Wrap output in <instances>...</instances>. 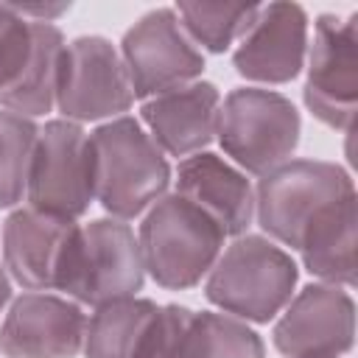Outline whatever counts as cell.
<instances>
[{
    "mask_svg": "<svg viewBox=\"0 0 358 358\" xmlns=\"http://www.w3.org/2000/svg\"><path fill=\"white\" fill-rule=\"evenodd\" d=\"M62 56H64V34L53 22L34 20L31 56H28L20 78L6 92H0V103L8 112H17L31 120L39 115H48L56 103Z\"/></svg>",
    "mask_w": 358,
    "mask_h": 358,
    "instance_id": "obj_18",
    "label": "cell"
},
{
    "mask_svg": "<svg viewBox=\"0 0 358 358\" xmlns=\"http://www.w3.org/2000/svg\"><path fill=\"white\" fill-rule=\"evenodd\" d=\"M176 196L213 218L224 238L246 235L255 221V190L246 173L213 151H199L179 162Z\"/></svg>",
    "mask_w": 358,
    "mask_h": 358,
    "instance_id": "obj_15",
    "label": "cell"
},
{
    "mask_svg": "<svg viewBox=\"0 0 358 358\" xmlns=\"http://www.w3.org/2000/svg\"><path fill=\"white\" fill-rule=\"evenodd\" d=\"M120 59L134 98H157L199 81L204 56L185 34L173 8H154L140 17L120 42Z\"/></svg>",
    "mask_w": 358,
    "mask_h": 358,
    "instance_id": "obj_8",
    "label": "cell"
},
{
    "mask_svg": "<svg viewBox=\"0 0 358 358\" xmlns=\"http://www.w3.org/2000/svg\"><path fill=\"white\" fill-rule=\"evenodd\" d=\"M193 316L196 310L185 305H159L140 358H185Z\"/></svg>",
    "mask_w": 358,
    "mask_h": 358,
    "instance_id": "obj_24",
    "label": "cell"
},
{
    "mask_svg": "<svg viewBox=\"0 0 358 358\" xmlns=\"http://www.w3.org/2000/svg\"><path fill=\"white\" fill-rule=\"evenodd\" d=\"M285 358H341L355 344V302L341 285L310 282L282 308L271 330Z\"/></svg>",
    "mask_w": 358,
    "mask_h": 358,
    "instance_id": "obj_11",
    "label": "cell"
},
{
    "mask_svg": "<svg viewBox=\"0 0 358 358\" xmlns=\"http://www.w3.org/2000/svg\"><path fill=\"white\" fill-rule=\"evenodd\" d=\"M134 92L120 50L103 36H78L64 45L56 106L64 120H115L129 112Z\"/></svg>",
    "mask_w": 358,
    "mask_h": 358,
    "instance_id": "obj_9",
    "label": "cell"
},
{
    "mask_svg": "<svg viewBox=\"0 0 358 358\" xmlns=\"http://www.w3.org/2000/svg\"><path fill=\"white\" fill-rule=\"evenodd\" d=\"M299 268L294 257L263 235H241L207 274L204 296L241 322L266 324L291 302Z\"/></svg>",
    "mask_w": 358,
    "mask_h": 358,
    "instance_id": "obj_2",
    "label": "cell"
},
{
    "mask_svg": "<svg viewBox=\"0 0 358 358\" xmlns=\"http://www.w3.org/2000/svg\"><path fill=\"white\" fill-rule=\"evenodd\" d=\"M95 201L117 218H134L165 196L171 165L140 120L123 115L90 134Z\"/></svg>",
    "mask_w": 358,
    "mask_h": 358,
    "instance_id": "obj_1",
    "label": "cell"
},
{
    "mask_svg": "<svg viewBox=\"0 0 358 358\" xmlns=\"http://www.w3.org/2000/svg\"><path fill=\"white\" fill-rule=\"evenodd\" d=\"M78 232L70 218L14 210L3 224V266L28 291H62Z\"/></svg>",
    "mask_w": 358,
    "mask_h": 358,
    "instance_id": "obj_12",
    "label": "cell"
},
{
    "mask_svg": "<svg viewBox=\"0 0 358 358\" xmlns=\"http://www.w3.org/2000/svg\"><path fill=\"white\" fill-rule=\"evenodd\" d=\"M145 266L129 224L95 218L81 227L62 291L78 305H106L143 291Z\"/></svg>",
    "mask_w": 358,
    "mask_h": 358,
    "instance_id": "obj_7",
    "label": "cell"
},
{
    "mask_svg": "<svg viewBox=\"0 0 358 358\" xmlns=\"http://www.w3.org/2000/svg\"><path fill=\"white\" fill-rule=\"evenodd\" d=\"M39 126L31 117L0 109V207H14L28 190V173Z\"/></svg>",
    "mask_w": 358,
    "mask_h": 358,
    "instance_id": "obj_22",
    "label": "cell"
},
{
    "mask_svg": "<svg viewBox=\"0 0 358 358\" xmlns=\"http://www.w3.org/2000/svg\"><path fill=\"white\" fill-rule=\"evenodd\" d=\"M34 45V20H25L11 6H0V92L22 73Z\"/></svg>",
    "mask_w": 358,
    "mask_h": 358,
    "instance_id": "obj_23",
    "label": "cell"
},
{
    "mask_svg": "<svg viewBox=\"0 0 358 358\" xmlns=\"http://www.w3.org/2000/svg\"><path fill=\"white\" fill-rule=\"evenodd\" d=\"M352 196L355 185L341 165L322 159H288L257 182L255 218L268 238L299 249L308 229Z\"/></svg>",
    "mask_w": 358,
    "mask_h": 358,
    "instance_id": "obj_4",
    "label": "cell"
},
{
    "mask_svg": "<svg viewBox=\"0 0 358 358\" xmlns=\"http://www.w3.org/2000/svg\"><path fill=\"white\" fill-rule=\"evenodd\" d=\"M302 98L324 126L350 131L358 106V14L316 17Z\"/></svg>",
    "mask_w": 358,
    "mask_h": 358,
    "instance_id": "obj_10",
    "label": "cell"
},
{
    "mask_svg": "<svg viewBox=\"0 0 358 358\" xmlns=\"http://www.w3.org/2000/svg\"><path fill=\"white\" fill-rule=\"evenodd\" d=\"M87 316L78 302L28 291L17 296L0 324L6 358H76L84 350Z\"/></svg>",
    "mask_w": 358,
    "mask_h": 358,
    "instance_id": "obj_13",
    "label": "cell"
},
{
    "mask_svg": "<svg viewBox=\"0 0 358 358\" xmlns=\"http://www.w3.org/2000/svg\"><path fill=\"white\" fill-rule=\"evenodd\" d=\"M308 56V14L296 3H268L241 36L232 64L238 76L263 84L294 81Z\"/></svg>",
    "mask_w": 358,
    "mask_h": 358,
    "instance_id": "obj_14",
    "label": "cell"
},
{
    "mask_svg": "<svg viewBox=\"0 0 358 358\" xmlns=\"http://www.w3.org/2000/svg\"><path fill=\"white\" fill-rule=\"evenodd\" d=\"M302 120L296 106L260 87H238L221 103L218 143L246 173L266 176L291 159L299 145Z\"/></svg>",
    "mask_w": 358,
    "mask_h": 358,
    "instance_id": "obj_5",
    "label": "cell"
},
{
    "mask_svg": "<svg viewBox=\"0 0 358 358\" xmlns=\"http://www.w3.org/2000/svg\"><path fill=\"white\" fill-rule=\"evenodd\" d=\"M255 3H176V17L193 45L207 48L210 53H224L229 45H238L241 36L257 17Z\"/></svg>",
    "mask_w": 358,
    "mask_h": 358,
    "instance_id": "obj_20",
    "label": "cell"
},
{
    "mask_svg": "<svg viewBox=\"0 0 358 358\" xmlns=\"http://www.w3.org/2000/svg\"><path fill=\"white\" fill-rule=\"evenodd\" d=\"M8 299H11V280L6 274V266H0V310H3V305Z\"/></svg>",
    "mask_w": 358,
    "mask_h": 358,
    "instance_id": "obj_25",
    "label": "cell"
},
{
    "mask_svg": "<svg viewBox=\"0 0 358 358\" xmlns=\"http://www.w3.org/2000/svg\"><path fill=\"white\" fill-rule=\"evenodd\" d=\"M137 243L151 280L168 291H185L210 274L224 249V232L199 207L171 193L151 204Z\"/></svg>",
    "mask_w": 358,
    "mask_h": 358,
    "instance_id": "obj_3",
    "label": "cell"
},
{
    "mask_svg": "<svg viewBox=\"0 0 358 358\" xmlns=\"http://www.w3.org/2000/svg\"><path fill=\"white\" fill-rule=\"evenodd\" d=\"M159 305L140 296L98 305L87 319L84 355L87 358H140Z\"/></svg>",
    "mask_w": 358,
    "mask_h": 358,
    "instance_id": "obj_19",
    "label": "cell"
},
{
    "mask_svg": "<svg viewBox=\"0 0 358 358\" xmlns=\"http://www.w3.org/2000/svg\"><path fill=\"white\" fill-rule=\"evenodd\" d=\"M140 115L162 154L193 157L218 134L221 95L213 81H193L148 98Z\"/></svg>",
    "mask_w": 358,
    "mask_h": 358,
    "instance_id": "obj_16",
    "label": "cell"
},
{
    "mask_svg": "<svg viewBox=\"0 0 358 358\" xmlns=\"http://www.w3.org/2000/svg\"><path fill=\"white\" fill-rule=\"evenodd\" d=\"M355 235H358V215H355V196L333 207L324 218H319L302 246L296 249L302 266L319 277L322 282L352 288L355 285Z\"/></svg>",
    "mask_w": 358,
    "mask_h": 358,
    "instance_id": "obj_17",
    "label": "cell"
},
{
    "mask_svg": "<svg viewBox=\"0 0 358 358\" xmlns=\"http://www.w3.org/2000/svg\"><path fill=\"white\" fill-rule=\"evenodd\" d=\"M25 199L28 207L70 221L90 210L95 201L92 145L78 123L62 117L39 129Z\"/></svg>",
    "mask_w": 358,
    "mask_h": 358,
    "instance_id": "obj_6",
    "label": "cell"
},
{
    "mask_svg": "<svg viewBox=\"0 0 358 358\" xmlns=\"http://www.w3.org/2000/svg\"><path fill=\"white\" fill-rule=\"evenodd\" d=\"M185 358H266L263 338L229 313H196Z\"/></svg>",
    "mask_w": 358,
    "mask_h": 358,
    "instance_id": "obj_21",
    "label": "cell"
}]
</instances>
